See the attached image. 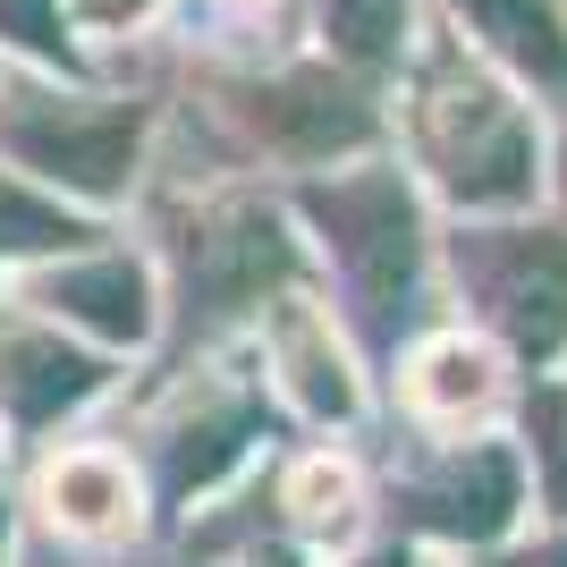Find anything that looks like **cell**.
I'll use <instances>...</instances> for the list:
<instances>
[{
  "label": "cell",
  "instance_id": "cell-7",
  "mask_svg": "<svg viewBox=\"0 0 567 567\" xmlns=\"http://www.w3.org/2000/svg\"><path fill=\"white\" fill-rule=\"evenodd\" d=\"M0 153L25 162L43 187H69L85 204H111L136 178L144 153V102H60V94H9L0 102Z\"/></svg>",
  "mask_w": 567,
  "mask_h": 567
},
{
  "label": "cell",
  "instance_id": "cell-17",
  "mask_svg": "<svg viewBox=\"0 0 567 567\" xmlns=\"http://www.w3.org/2000/svg\"><path fill=\"white\" fill-rule=\"evenodd\" d=\"M474 567H567V525H559V534H534V543H492V550H474Z\"/></svg>",
  "mask_w": 567,
  "mask_h": 567
},
{
  "label": "cell",
  "instance_id": "cell-1",
  "mask_svg": "<svg viewBox=\"0 0 567 567\" xmlns=\"http://www.w3.org/2000/svg\"><path fill=\"white\" fill-rule=\"evenodd\" d=\"M288 213L313 237L306 262L331 297L339 331L364 348L373 373H399L432 322V229L415 178L399 162H355V169L331 162L288 187Z\"/></svg>",
  "mask_w": 567,
  "mask_h": 567
},
{
  "label": "cell",
  "instance_id": "cell-21",
  "mask_svg": "<svg viewBox=\"0 0 567 567\" xmlns=\"http://www.w3.org/2000/svg\"><path fill=\"white\" fill-rule=\"evenodd\" d=\"M0 567H9V483H0Z\"/></svg>",
  "mask_w": 567,
  "mask_h": 567
},
{
  "label": "cell",
  "instance_id": "cell-13",
  "mask_svg": "<svg viewBox=\"0 0 567 567\" xmlns=\"http://www.w3.org/2000/svg\"><path fill=\"white\" fill-rule=\"evenodd\" d=\"M517 457H525V492H543V508L567 525V381L525 373V399H517Z\"/></svg>",
  "mask_w": 567,
  "mask_h": 567
},
{
  "label": "cell",
  "instance_id": "cell-9",
  "mask_svg": "<svg viewBox=\"0 0 567 567\" xmlns=\"http://www.w3.org/2000/svg\"><path fill=\"white\" fill-rule=\"evenodd\" d=\"M111 390V348L69 339L51 313H0V424L34 441Z\"/></svg>",
  "mask_w": 567,
  "mask_h": 567
},
{
  "label": "cell",
  "instance_id": "cell-18",
  "mask_svg": "<svg viewBox=\"0 0 567 567\" xmlns=\"http://www.w3.org/2000/svg\"><path fill=\"white\" fill-rule=\"evenodd\" d=\"M348 567H415V543H399V534H390V543H364Z\"/></svg>",
  "mask_w": 567,
  "mask_h": 567
},
{
  "label": "cell",
  "instance_id": "cell-15",
  "mask_svg": "<svg viewBox=\"0 0 567 567\" xmlns=\"http://www.w3.org/2000/svg\"><path fill=\"white\" fill-rule=\"evenodd\" d=\"M322 34L348 76H381L406 51V0H322Z\"/></svg>",
  "mask_w": 567,
  "mask_h": 567
},
{
  "label": "cell",
  "instance_id": "cell-11",
  "mask_svg": "<svg viewBox=\"0 0 567 567\" xmlns=\"http://www.w3.org/2000/svg\"><path fill=\"white\" fill-rule=\"evenodd\" d=\"M255 348H262V373L288 381L313 424H348L355 415V381H348V364H339V348H331V313L313 306L306 288H280V297L262 306Z\"/></svg>",
  "mask_w": 567,
  "mask_h": 567
},
{
  "label": "cell",
  "instance_id": "cell-14",
  "mask_svg": "<svg viewBox=\"0 0 567 567\" xmlns=\"http://www.w3.org/2000/svg\"><path fill=\"white\" fill-rule=\"evenodd\" d=\"M94 220L85 213H69L60 195H34L25 178H9L0 169V262H43V255H76V246H94Z\"/></svg>",
  "mask_w": 567,
  "mask_h": 567
},
{
  "label": "cell",
  "instance_id": "cell-16",
  "mask_svg": "<svg viewBox=\"0 0 567 567\" xmlns=\"http://www.w3.org/2000/svg\"><path fill=\"white\" fill-rule=\"evenodd\" d=\"M0 34L18 51H34V60H60V69H76L69 34H60V0H0Z\"/></svg>",
  "mask_w": 567,
  "mask_h": 567
},
{
  "label": "cell",
  "instance_id": "cell-6",
  "mask_svg": "<svg viewBox=\"0 0 567 567\" xmlns=\"http://www.w3.org/2000/svg\"><path fill=\"white\" fill-rule=\"evenodd\" d=\"M525 517V457L517 441H424L390 474V534L399 543H450V550H492Z\"/></svg>",
  "mask_w": 567,
  "mask_h": 567
},
{
  "label": "cell",
  "instance_id": "cell-5",
  "mask_svg": "<svg viewBox=\"0 0 567 567\" xmlns=\"http://www.w3.org/2000/svg\"><path fill=\"white\" fill-rule=\"evenodd\" d=\"M280 432V406H271V373H262V348L229 355V364H195L169 406L144 432V466H153V508L162 517H187V499H204L213 483H229V466H246L255 441Z\"/></svg>",
  "mask_w": 567,
  "mask_h": 567
},
{
  "label": "cell",
  "instance_id": "cell-8",
  "mask_svg": "<svg viewBox=\"0 0 567 567\" xmlns=\"http://www.w3.org/2000/svg\"><path fill=\"white\" fill-rule=\"evenodd\" d=\"M237 136L271 153V162H297V169H331L348 153H373L381 136V111L364 102L348 69H288V76H255L229 94Z\"/></svg>",
  "mask_w": 567,
  "mask_h": 567
},
{
  "label": "cell",
  "instance_id": "cell-12",
  "mask_svg": "<svg viewBox=\"0 0 567 567\" xmlns=\"http://www.w3.org/2000/svg\"><path fill=\"white\" fill-rule=\"evenodd\" d=\"M457 18L483 34L492 60H508L534 85H567V18L559 0H450Z\"/></svg>",
  "mask_w": 567,
  "mask_h": 567
},
{
  "label": "cell",
  "instance_id": "cell-20",
  "mask_svg": "<svg viewBox=\"0 0 567 567\" xmlns=\"http://www.w3.org/2000/svg\"><path fill=\"white\" fill-rule=\"evenodd\" d=\"M543 178H550V195H559V220H567V127H559V144H550V169H543Z\"/></svg>",
  "mask_w": 567,
  "mask_h": 567
},
{
  "label": "cell",
  "instance_id": "cell-10",
  "mask_svg": "<svg viewBox=\"0 0 567 567\" xmlns=\"http://www.w3.org/2000/svg\"><path fill=\"white\" fill-rule=\"evenodd\" d=\"M34 313L51 322H76L94 348H144L162 331V288H153V262L127 255V246H76L51 271H34Z\"/></svg>",
  "mask_w": 567,
  "mask_h": 567
},
{
  "label": "cell",
  "instance_id": "cell-2",
  "mask_svg": "<svg viewBox=\"0 0 567 567\" xmlns=\"http://www.w3.org/2000/svg\"><path fill=\"white\" fill-rule=\"evenodd\" d=\"M162 271L178 313V355L220 339L229 322L262 313L280 288H306V237H288L271 195H204V204H169L162 213Z\"/></svg>",
  "mask_w": 567,
  "mask_h": 567
},
{
  "label": "cell",
  "instance_id": "cell-4",
  "mask_svg": "<svg viewBox=\"0 0 567 567\" xmlns=\"http://www.w3.org/2000/svg\"><path fill=\"white\" fill-rule=\"evenodd\" d=\"M441 262L457 280V306L517 373H550L567 355V220L466 213L457 237H441Z\"/></svg>",
  "mask_w": 567,
  "mask_h": 567
},
{
  "label": "cell",
  "instance_id": "cell-19",
  "mask_svg": "<svg viewBox=\"0 0 567 567\" xmlns=\"http://www.w3.org/2000/svg\"><path fill=\"white\" fill-rule=\"evenodd\" d=\"M144 9H153V0H85L94 25H127V18H144Z\"/></svg>",
  "mask_w": 567,
  "mask_h": 567
},
{
  "label": "cell",
  "instance_id": "cell-3",
  "mask_svg": "<svg viewBox=\"0 0 567 567\" xmlns=\"http://www.w3.org/2000/svg\"><path fill=\"white\" fill-rule=\"evenodd\" d=\"M406 136L415 162L457 213H525L543 187V136L525 102H508L483 69H466L457 51H432L406 94Z\"/></svg>",
  "mask_w": 567,
  "mask_h": 567
}]
</instances>
